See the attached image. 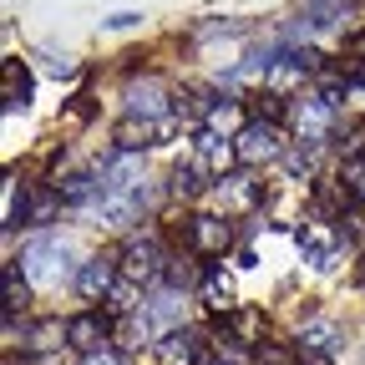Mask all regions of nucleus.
I'll list each match as a JSON object with an SVG mask.
<instances>
[{
	"label": "nucleus",
	"instance_id": "15",
	"mask_svg": "<svg viewBox=\"0 0 365 365\" xmlns=\"http://www.w3.org/2000/svg\"><path fill=\"white\" fill-rule=\"evenodd\" d=\"M143 314L153 319V330H163V335H168V330L178 325V314H182V294H178V289H158V294L148 299V309H143Z\"/></svg>",
	"mask_w": 365,
	"mask_h": 365
},
{
	"label": "nucleus",
	"instance_id": "7",
	"mask_svg": "<svg viewBox=\"0 0 365 365\" xmlns=\"http://www.w3.org/2000/svg\"><path fill=\"white\" fill-rule=\"evenodd\" d=\"M299 249H304V264L335 269V259H340V234H335L330 223H309V228H299Z\"/></svg>",
	"mask_w": 365,
	"mask_h": 365
},
{
	"label": "nucleus",
	"instance_id": "28",
	"mask_svg": "<svg viewBox=\"0 0 365 365\" xmlns=\"http://www.w3.org/2000/svg\"><path fill=\"white\" fill-rule=\"evenodd\" d=\"M284 173H289V178H309V173H314V158H309V153H289V158H284Z\"/></svg>",
	"mask_w": 365,
	"mask_h": 365
},
{
	"label": "nucleus",
	"instance_id": "6",
	"mask_svg": "<svg viewBox=\"0 0 365 365\" xmlns=\"http://www.w3.org/2000/svg\"><path fill=\"white\" fill-rule=\"evenodd\" d=\"M330 112H335V107L319 97V91H314V97H299V102H294V132L304 137L309 148L330 137Z\"/></svg>",
	"mask_w": 365,
	"mask_h": 365
},
{
	"label": "nucleus",
	"instance_id": "29",
	"mask_svg": "<svg viewBox=\"0 0 365 365\" xmlns=\"http://www.w3.org/2000/svg\"><path fill=\"white\" fill-rule=\"evenodd\" d=\"M46 61V71H51V76H76V61L71 56H41Z\"/></svg>",
	"mask_w": 365,
	"mask_h": 365
},
{
	"label": "nucleus",
	"instance_id": "26",
	"mask_svg": "<svg viewBox=\"0 0 365 365\" xmlns=\"http://www.w3.org/2000/svg\"><path fill=\"white\" fill-rule=\"evenodd\" d=\"M56 203H61L56 188H36V193H31V208H26V223H46V218L56 213Z\"/></svg>",
	"mask_w": 365,
	"mask_h": 365
},
{
	"label": "nucleus",
	"instance_id": "30",
	"mask_svg": "<svg viewBox=\"0 0 365 365\" xmlns=\"http://www.w3.org/2000/svg\"><path fill=\"white\" fill-rule=\"evenodd\" d=\"M107 26L112 31H132V26H143V16H137V11H117V16H107Z\"/></svg>",
	"mask_w": 365,
	"mask_h": 365
},
{
	"label": "nucleus",
	"instance_id": "2",
	"mask_svg": "<svg viewBox=\"0 0 365 365\" xmlns=\"http://www.w3.org/2000/svg\"><path fill=\"white\" fill-rule=\"evenodd\" d=\"M21 264L36 284H61L66 269H71V244L66 239H36V244H26Z\"/></svg>",
	"mask_w": 365,
	"mask_h": 365
},
{
	"label": "nucleus",
	"instance_id": "8",
	"mask_svg": "<svg viewBox=\"0 0 365 365\" xmlns=\"http://www.w3.org/2000/svg\"><path fill=\"white\" fill-rule=\"evenodd\" d=\"M163 107H168V86H163L158 76H143V81L127 86V117H148V122H158Z\"/></svg>",
	"mask_w": 365,
	"mask_h": 365
},
{
	"label": "nucleus",
	"instance_id": "16",
	"mask_svg": "<svg viewBox=\"0 0 365 365\" xmlns=\"http://www.w3.org/2000/svg\"><path fill=\"white\" fill-rule=\"evenodd\" d=\"M244 127H249V122H244L239 102H208V112H203V132H213V137H218V132H234V137H239Z\"/></svg>",
	"mask_w": 365,
	"mask_h": 365
},
{
	"label": "nucleus",
	"instance_id": "19",
	"mask_svg": "<svg viewBox=\"0 0 365 365\" xmlns=\"http://www.w3.org/2000/svg\"><path fill=\"white\" fill-rule=\"evenodd\" d=\"M56 193H61V203H97L102 198V182L91 173H71V178L56 182Z\"/></svg>",
	"mask_w": 365,
	"mask_h": 365
},
{
	"label": "nucleus",
	"instance_id": "23",
	"mask_svg": "<svg viewBox=\"0 0 365 365\" xmlns=\"http://www.w3.org/2000/svg\"><path fill=\"white\" fill-rule=\"evenodd\" d=\"M0 284H6V309H11V314L31 304V289H26V279H21V269H16V264H6V274H0Z\"/></svg>",
	"mask_w": 365,
	"mask_h": 365
},
{
	"label": "nucleus",
	"instance_id": "13",
	"mask_svg": "<svg viewBox=\"0 0 365 365\" xmlns=\"http://www.w3.org/2000/svg\"><path fill=\"white\" fill-rule=\"evenodd\" d=\"M158 132H163V127L148 122V117H122V122L112 127V143H117V153H137V148H148Z\"/></svg>",
	"mask_w": 365,
	"mask_h": 365
},
{
	"label": "nucleus",
	"instance_id": "5",
	"mask_svg": "<svg viewBox=\"0 0 365 365\" xmlns=\"http://www.w3.org/2000/svg\"><path fill=\"white\" fill-rule=\"evenodd\" d=\"M117 279H122V269H117L112 254H97V259H86V264L76 269V289H81V299H107V294L117 289Z\"/></svg>",
	"mask_w": 365,
	"mask_h": 365
},
{
	"label": "nucleus",
	"instance_id": "3",
	"mask_svg": "<svg viewBox=\"0 0 365 365\" xmlns=\"http://www.w3.org/2000/svg\"><path fill=\"white\" fill-rule=\"evenodd\" d=\"M163 269H168V254L158 249L153 234H143V239L127 244V254H122V279H132V284H153V279H163Z\"/></svg>",
	"mask_w": 365,
	"mask_h": 365
},
{
	"label": "nucleus",
	"instance_id": "18",
	"mask_svg": "<svg viewBox=\"0 0 365 365\" xmlns=\"http://www.w3.org/2000/svg\"><path fill=\"white\" fill-rule=\"evenodd\" d=\"M198 158H203L208 173H223L228 163H239L234 143H223V137H213V132H203V127H198Z\"/></svg>",
	"mask_w": 365,
	"mask_h": 365
},
{
	"label": "nucleus",
	"instance_id": "20",
	"mask_svg": "<svg viewBox=\"0 0 365 365\" xmlns=\"http://www.w3.org/2000/svg\"><path fill=\"white\" fill-rule=\"evenodd\" d=\"M340 193H345V203H365V153L340 163Z\"/></svg>",
	"mask_w": 365,
	"mask_h": 365
},
{
	"label": "nucleus",
	"instance_id": "12",
	"mask_svg": "<svg viewBox=\"0 0 365 365\" xmlns=\"http://www.w3.org/2000/svg\"><path fill=\"white\" fill-rule=\"evenodd\" d=\"M107 330H112V325H107V314H97V309H91V314H76L71 325H66V340H71V345L86 355V350H97V345L107 340Z\"/></svg>",
	"mask_w": 365,
	"mask_h": 365
},
{
	"label": "nucleus",
	"instance_id": "1",
	"mask_svg": "<svg viewBox=\"0 0 365 365\" xmlns=\"http://www.w3.org/2000/svg\"><path fill=\"white\" fill-rule=\"evenodd\" d=\"M234 153H239L244 168L279 163V158H284V127H279V122H249V127L234 137Z\"/></svg>",
	"mask_w": 365,
	"mask_h": 365
},
{
	"label": "nucleus",
	"instance_id": "11",
	"mask_svg": "<svg viewBox=\"0 0 365 365\" xmlns=\"http://www.w3.org/2000/svg\"><path fill=\"white\" fill-rule=\"evenodd\" d=\"M203 304H208L213 314H234V309H239L234 274H223V269H208V274H203Z\"/></svg>",
	"mask_w": 365,
	"mask_h": 365
},
{
	"label": "nucleus",
	"instance_id": "22",
	"mask_svg": "<svg viewBox=\"0 0 365 365\" xmlns=\"http://www.w3.org/2000/svg\"><path fill=\"white\" fill-rule=\"evenodd\" d=\"M203 188V163H178L173 168V193L178 198H193Z\"/></svg>",
	"mask_w": 365,
	"mask_h": 365
},
{
	"label": "nucleus",
	"instance_id": "10",
	"mask_svg": "<svg viewBox=\"0 0 365 365\" xmlns=\"http://www.w3.org/2000/svg\"><path fill=\"white\" fill-rule=\"evenodd\" d=\"M254 203H259V188H254L249 173L218 178V208H223V213H244V208H254Z\"/></svg>",
	"mask_w": 365,
	"mask_h": 365
},
{
	"label": "nucleus",
	"instance_id": "17",
	"mask_svg": "<svg viewBox=\"0 0 365 365\" xmlns=\"http://www.w3.org/2000/svg\"><path fill=\"white\" fill-rule=\"evenodd\" d=\"M223 330L234 335V345H254V340L264 335V314H259V309H244V304H239L234 314H223Z\"/></svg>",
	"mask_w": 365,
	"mask_h": 365
},
{
	"label": "nucleus",
	"instance_id": "4",
	"mask_svg": "<svg viewBox=\"0 0 365 365\" xmlns=\"http://www.w3.org/2000/svg\"><path fill=\"white\" fill-rule=\"evenodd\" d=\"M188 244L203 259H223L228 244H234V228H228L218 213H198V218H188Z\"/></svg>",
	"mask_w": 365,
	"mask_h": 365
},
{
	"label": "nucleus",
	"instance_id": "24",
	"mask_svg": "<svg viewBox=\"0 0 365 365\" xmlns=\"http://www.w3.org/2000/svg\"><path fill=\"white\" fill-rule=\"evenodd\" d=\"M163 279H168V289H178V294H182V289H188V284L198 279V269H193V259H188V254H182V259H168Z\"/></svg>",
	"mask_w": 365,
	"mask_h": 365
},
{
	"label": "nucleus",
	"instance_id": "21",
	"mask_svg": "<svg viewBox=\"0 0 365 365\" xmlns=\"http://www.w3.org/2000/svg\"><path fill=\"white\" fill-rule=\"evenodd\" d=\"M335 340H340V330L330 325V319H309V325L299 330V345H304L309 355H325V350H335Z\"/></svg>",
	"mask_w": 365,
	"mask_h": 365
},
{
	"label": "nucleus",
	"instance_id": "27",
	"mask_svg": "<svg viewBox=\"0 0 365 365\" xmlns=\"http://www.w3.org/2000/svg\"><path fill=\"white\" fill-rule=\"evenodd\" d=\"M81 365H127V355H122L117 345H97V350L81 355Z\"/></svg>",
	"mask_w": 365,
	"mask_h": 365
},
{
	"label": "nucleus",
	"instance_id": "14",
	"mask_svg": "<svg viewBox=\"0 0 365 365\" xmlns=\"http://www.w3.org/2000/svg\"><path fill=\"white\" fill-rule=\"evenodd\" d=\"M31 107V71L26 61H6V117Z\"/></svg>",
	"mask_w": 365,
	"mask_h": 365
},
{
	"label": "nucleus",
	"instance_id": "25",
	"mask_svg": "<svg viewBox=\"0 0 365 365\" xmlns=\"http://www.w3.org/2000/svg\"><path fill=\"white\" fill-rule=\"evenodd\" d=\"M107 314H122V319L137 314V284L132 279H117V289L107 294Z\"/></svg>",
	"mask_w": 365,
	"mask_h": 365
},
{
	"label": "nucleus",
	"instance_id": "9",
	"mask_svg": "<svg viewBox=\"0 0 365 365\" xmlns=\"http://www.w3.org/2000/svg\"><path fill=\"white\" fill-rule=\"evenodd\" d=\"M158 355H163V365H198L203 335H198V330H168V335L158 340Z\"/></svg>",
	"mask_w": 365,
	"mask_h": 365
}]
</instances>
